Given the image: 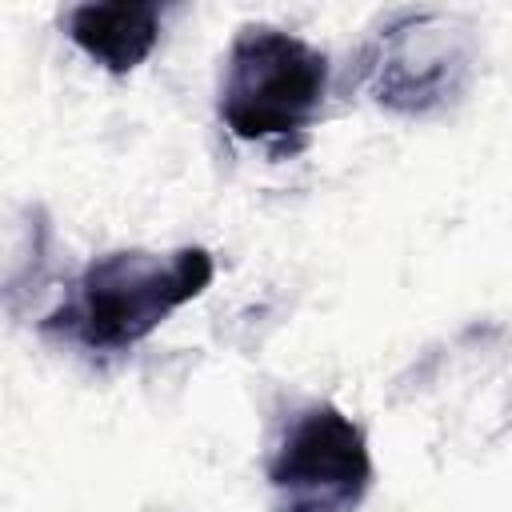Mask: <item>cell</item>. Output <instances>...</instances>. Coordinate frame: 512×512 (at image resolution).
Wrapping results in <instances>:
<instances>
[{"label": "cell", "instance_id": "277c9868", "mask_svg": "<svg viewBox=\"0 0 512 512\" xmlns=\"http://www.w3.org/2000/svg\"><path fill=\"white\" fill-rule=\"evenodd\" d=\"M472 76V44L468 32L456 28L444 12H404L396 16L368 64L372 96L396 112H432L464 92Z\"/></svg>", "mask_w": 512, "mask_h": 512}, {"label": "cell", "instance_id": "7a4b0ae2", "mask_svg": "<svg viewBox=\"0 0 512 512\" xmlns=\"http://www.w3.org/2000/svg\"><path fill=\"white\" fill-rule=\"evenodd\" d=\"M328 96V56L296 32L244 24L224 56L220 120L240 140L300 148Z\"/></svg>", "mask_w": 512, "mask_h": 512}, {"label": "cell", "instance_id": "5b68a950", "mask_svg": "<svg viewBox=\"0 0 512 512\" xmlns=\"http://www.w3.org/2000/svg\"><path fill=\"white\" fill-rule=\"evenodd\" d=\"M64 32L68 40L96 60L104 72L112 76H128L136 72L156 40H160V24H164V8L160 4H144V0H116V4H76L64 12Z\"/></svg>", "mask_w": 512, "mask_h": 512}, {"label": "cell", "instance_id": "3957f363", "mask_svg": "<svg viewBox=\"0 0 512 512\" xmlns=\"http://www.w3.org/2000/svg\"><path fill=\"white\" fill-rule=\"evenodd\" d=\"M264 476L276 512H356L372 488L364 428L336 404H308L284 428Z\"/></svg>", "mask_w": 512, "mask_h": 512}, {"label": "cell", "instance_id": "6da1fadb", "mask_svg": "<svg viewBox=\"0 0 512 512\" xmlns=\"http://www.w3.org/2000/svg\"><path fill=\"white\" fill-rule=\"evenodd\" d=\"M212 272L208 248H176L164 256L124 248L96 256L80 272L76 296L48 316V328L92 352H124L152 336L180 304L196 300L212 284Z\"/></svg>", "mask_w": 512, "mask_h": 512}]
</instances>
